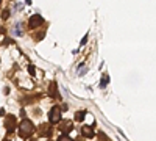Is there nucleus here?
Masks as SVG:
<instances>
[{
  "label": "nucleus",
  "instance_id": "1",
  "mask_svg": "<svg viewBox=\"0 0 156 141\" xmlns=\"http://www.w3.org/2000/svg\"><path fill=\"white\" fill-rule=\"evenodd\" d=\"M31 132H33V124H31V121L23 119V121L20 122V125H19V135L25 138V136H28Z\"/></svg>",
  "mask_w": 156,
  "mask_h": 141
},
{
  "label": "nucleus",
  "instance_id": "2",
  "mask_svg": "<svg viewBox=\"0 0 156 141\" xmlns=\"http://www.w3.org/2000/svg\"><path fill=\"white\" fill-rule=\"evenodd\" d=\"M50 122H59L61 121V111H59V108H51V111H50Z\"/></svg>",
  "mask_w": 156,
  "mask_h": 141
},
{
  "label": "nucleus",
  "instance_id": "3",
  "mask_svg": "<svg viewBox=\"0 0 156 141\" xmlns=\"http://www.w3.org/2000/svg\"><path fill=\"white\" fill-rule=\"evenodd\" d=\"M42 16H39V14H34L31 19H30V27L31 28H36V27H39V25L42 24Z\"/></svg>",
  "mask_w": 156,
  "mask_h": 141
},
{
  "label": "nucleus",
  "instance_id": "4",
  "mask_svg": "<svg viewBox=\"0 0 156 141\" xmlns=\"http://www.w3.org/2000/svg\"><path fill=\"white\" fill-rule=\"evenodd\" d=\"M59 129H61V132H64V133L70 132V130H72V122H69V121H61Z\"/></svg>",
  "mask_w": 156,
  "mask_h": 141
},
{
  "label": "nucleus",
  "instance_id": "5",
  "mask_svg": "<svg viewBox=\"0 0 156 141\" xmlns=\"http://www.w3.org/2000/svg\"><path fill=\"white\" fill-rule=\"evenodd\" d=\"M5 124H6V127H8V132L14 130V118H12V116H8L6 121H5Z\"/></svg>",
  "mask_w": 156,
  "mask_h": 141
},
{
  "label": "nucleus",
  "instance_id": "6",
  "mask_svg": "<svg viewBox=\"0 0 156 141\" xmlns=\"http://www.w3.org/2000/svg\"><path fill=\"white\" fill-rule=\"evenodd\" d=\"M83 133H84L86 136H92V135H94V132L90 130L89 125H84V127H83Z\"/></svg>",
  "mask_w": 156,
  "mask_h": 141
},
{
  "label": "nucleus",
  "instance_id": "7",
  "mask_svg": "<svg viewBox=\"0 0 156 141\" xmlns=\"http://www.w3.org/2000/svg\"><path fill=\"white\" fill-rule=\"evenodd\" d=\"M75 118H76L78 121H83V119H84V111H78Z\"/></svg>",
  "mask_w": 156,
  "mask_h": 141
},
{
  "label": "nucleus",
  "instance_id": "8",
  "mask_svg": "<svg viewBox=\"0 0 156 141\" xmlns=\"http://www.w3.org/2000/svg\"><path fill=\"white\" fill-rule=\"evenodd\" d=\"M58 141H72V138H70V136H67V135H62Z\"/></svg>",
  "mask_w": 156,
  "mask_h": 141
}]
</instances>
